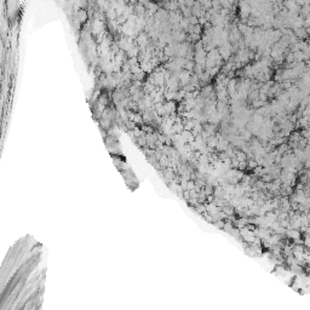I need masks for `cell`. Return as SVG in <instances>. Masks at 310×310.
Listing matches in <instances>:
<instances>
[{"instance_id": "cell-1", "label": "cell", "mask_w": 310, "mask_h": 310, "mask_svg": "<svg viewBox=\"0 0 310 310\" xmlns=\"http://www.w3.org/2000/svg\"><path fill=\"white\" fill-rule=\"evenodd\" d=\"M42 295L44 279L12 275L2 283L1 310H40Z\"/></svg>"}]
</instances>
